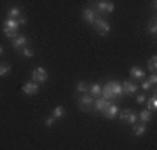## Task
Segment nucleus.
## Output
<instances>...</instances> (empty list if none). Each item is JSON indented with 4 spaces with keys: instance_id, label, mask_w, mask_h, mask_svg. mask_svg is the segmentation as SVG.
Returning <instances> with one entry per match:
<instances>
[{
    "instance_id": "nucleus-1",
    "label": "nucleus",
    "mask_w": 157,
    "mask_h": 150,
    "mask_svg": "<svg viewBox=\"0 0 157 150\" xmlns=\"http://www.w3.org/2000/svg\"><path fill=\"white\" fill-rule=\"evenodd\" d=\"M91 26L94 28V30H96L100 35H108V33H110V23H108L103 16H100V14L96 16L94 23H93Z\"/></svg>"
},
{
    "instance_id": "nucleus-2",
    "label": "nucleus",
    "mask_w": 157,
    "mask_h": 150,
    "mask_svg": "<svg viewBox=\"0 0 157 150\" xmlns=\"http://www.w3.org/2000/svg\"><path fill=\"white\" fill-rule=\"evenodd\" d=\"M91 6L94 7L98 12H101V14H112L115 11V6L112 2H108V0H98V2H93Z\"/></svg>"
},
{
    "instance_id": "nucleus-3",
    "label": "nucleus",
    "mask_w": 157,
    "mask_h": 150,
    "mask_svg": "<svg viewBox=\"0 0 157 150\" xmlns=\"http://www.w3.org/2000/svg\"><path fill=\"white\" fill-rule=\"evenodd\" d=\"M93 103H94V98L89 93H84V94H80V98H78V106H80V110H84V112L93 110Z\"/></svg>"
},
{
    "instance_id": "nucleus-4",
    "label": "nucleus",
    "mask_w": 157,
    "mask_h": 150,
    "mask_svg": "<svg viewBox=\"0 0 157 150\" xmlns=\"http://www.w3.org/2000/svg\"><path fill=\"white\" fill-rule=\"evenodd\" d=\"M47 79H49V73H47V70L42 68V67L35 68L33 72H32V80H35L37 84H44Z\"/></svg>"
},
{
    "instance_id": "nucleus-5",
    "label": "nucleus",
    "mask_w": 157,
    "mask_h": 150,
    "mask_svg": "<svg viewBox=\"0 0 157 150\" xmlns=\"http://www.w3.org/2000/svg\"><path fill=\"white\" fill-rule=\"evenodd\" d=\"M39 87H40V84H37L35 80H30V82L26 84H23V94H26V96H35V94H39Z\"/></svg>"
},
{
    "instance_id": "nucleus-6",
    "label": "nucleus",
    "mask_w": 157,
    "mask_h": 150,
    "mask_svg": "<svg viewBox=\"0 0 157 150\" xmlns=\"http://www.w3.org/2000/svg\"><path fill=\"white\" fill-rule=\"evenodd\" d=\"M96 16H98V11H96L93 6L86 7L84 12H82V17H84V21L87 23V25H93V23H94V19H96Z\"/></svg>"
},
{
    "instance_id": "nucleus-7",
    "label": "nucleus",
    "mask_w": 157,
    "mask_h": 150,
    "mask_svg": "<svg viewBox=\"0 0 157 150\" xmlns=\"http://www.w3.org/2000/svg\"><path fill=\"white\" fill-rule=\"evenodd\" d=\"M110 105V100H105V98H94V103H93V110L94 112H103L107 106Z\"/></svg>"
},
{
    "instance_id": "nucleus-8",
    "label": "nucleus",
    "mask_w": 157,
    "mask_h": 150,
    "mask_svg": "<svg viewBox=\"0 0 157 150\" xmlns=\"http://www.w3.org/2000/svg\"><path fill=\"white\" fill-rule=\"evenodd\" d=\"M138 84L135 82V80H126V82H122V89L126 94H136V91H138Z\"/></svg>"
},
{
    "instance_id": "nucleus-9",
    "label": "nucleus",
    "mask_w": 157,
    "mask_h": 150,
    "mask_svg": "<svg viewBox=\"0 0 157 150\" xmlns=\"http://www.w3.org/2000/svg\"><path fill=\"white\" fill-rule=\"evenodd\" d=\"M11 44H12V47H14V49H23V47L28 44V42H26V37H25L23 33H17L16 37L11 40Z\"/></svg>"
},
{
    "instance_id": "nucleus-10",
    "label": "nucleus",
    "mask_w": 157,
    "mask_h": 150,
    "mask_svg": "<svg viewBox=\"0 0 157 150\" xmlns=\"http://www.w3.org/2000/svg\"><path fill=\"white\" fill-rule=\"evenodd\" d=\"M117 113H119V106L115 105V103H110V105L103 110V115L107 117V119H115Z\"/></svg>"
},
{
    "instance_id": "nucleus-11",
    "label": "nucleus",
    "mask_w": 157,
    "mask_h": 150,
    "mask_svg": "<svg viewBox=\"0 0 157 150\" xmlns=\"http://www.w3.org/2000/svg\"><path fill=\"white\" fill-rule=\"evenodd\" d=\"M129 75H131L133 80H140V79H145V70H141L140 67H131Z\"/></svg>"
},
{
    "instance_id": "nucleus-12",
    "label": "nucleus",
    "mask_w": 157,
    "mask_h": 150,
    "mask_svg": "<svg viewBox=\"0 0 157 150\" xmlns=\"http://www.w3.org/2000/svg\"><path fill=\"white\" fill-rule=\"evenodd\" d=\"M110 86H112V93L115 98L124 94V89H122V82H119V80H110Z\"/></svg>"
},
{
    "instance_id": "nucleus-13",
    "label": "nucleus",
    "mask_w": 157,
    "mask_h": 150,
    "mask_svg": "<svg viewBox=\"0 0 157 150\" xmlns=\"http://www.w3.org/2000/svg\"><path fill=\"white\" fill-rule=\"evenodd\" d=\"M101 98H105V100H112V98H115L112 93V86H110V82H107L103 87H101Z\"/></svg>"
},
{
    "instance_id": "nucleus-14",
    "label": "nucleus",
    "mask_w": 157,
    "mask_h": 150,
    "mask_svg": "<svg viewBox=\"0 0 157 150\" xmlns=\"http://www.w3.org/2000/svg\"><path fill=\"white\" fill-rule=\"evenodd\" d=\"M138 119H140L143 124H148V122L152 121V112L148 110V108H145V110L138 112Z\"/></svg>"
},
{
    "instance_id": "nucleus-15",
    "label": "nucleus",
    "mask_w": 157,
    "mask_h": 150,
    "mask_svg": "<svg viewBox=\"0 0 157 150\" xmlns=\"http://www.w3.org/2000/svg\"><path fill=\"white\" fill-rule=\"evenodd\" d=\"M87 93H89L93 98H100L101 96V86L100 84H91L89 89H87Z\"/></svg>"
},
{
    "instance_id": "nucleus-16",
    "label": "nucleus",
    "mask_w": 157,
    "mask_h": 150,
    "mask_svg": "<svg viewBox=\"0 0 157 150\" xmlns=\"http://www.w3.org/2000/svg\"><path fill=\"white\" fill-rule=\"evenodd\" d=\"M4 28H6V30H17V28H19L17 19H14V17H7L6 21H4Z\"/></svg>"
},
{
    "instance_id": "nucleus-17",
    "label": "nucleus",
    "mask_w": 157,
    "mask_h": 150,
    "mask_svg": "<svg viewBox=\"0 0 157 150\" xmlns=\"http://www.w3.org/2000/svg\"><path fill=\"white\" fill-rule=\"evenodd\" d=\"M147 108H148V110L150 112H155L157 110V96L154 94V96H150V98H147Z\"/></svg>"
},
{
    "instance_id": "nucleus-18",
    "label": "nucleus",
    "mask_w": 157,
    "mask_h": 150,
    "mask_svg": "<svg viewBox=\"0 0 157 150\" xmlns=\"http://www.w3.org/2000/svg\"><path fill=\"white\" fill-rule=\"evenodd\" d=\"M133 133L136 134V136H143V134L147 133V126L145 124H140V126H138V124H133Z\"/></svg>"
},
{
    "instance_id": "nucleus-19",
    "label": "nucleus",
    "mask_w": 157,
    "mask_h": 150,
    "mask_svg": "<svg viewBox=\"0 0 157 150\" xmlns=\"http://www.w3.org/2000/svg\"><path fill=\"white\" fill-rule=\"evenodd\" d=\"M147 32H148V35H154V37L157 35V23H155V17L148 21V25H147Z\"/></svg>"
},
{
    "instance_id": "nucleus-20",
    "label": "nucleus",
    "mask_w": 157,
    "mask_h": 150,
    "mask_svg": "<svg viewBox=\"0 0 157 150\" xmlns=\"http://www.w3.org/2000/svg\"><path fill=\"white\" fill-rule=\"evenodd\" d=\"M124 122H128V124H135V122H138V112L129 110V112H128V115H126V121H124Z\"/></svg>"
},
{
    "instance_id": "nucleus-21",
    "label": "nucleus",
    "mask_w": 157,
    "mask_h": 150,
    "mask_svg": "<svg viewBox=\"0 0 157 150\" xmlns=\"http://www.w3.org/2000/svg\"><path fill=\"white\" fill-rule=\"evenodd\" d=\"M75 89H77V93H80V94H84V93H87V89H89V86H87V82H84V80H78L77 86H75Z\"/></svg>"
},
{
    "instance_id": "nucleus-22",
    "label": "nucleus",
    "mask_w": 157,
    "mask_h": 150,
    "mask_svg": "<svg viewBox=\"0 0 157 150\" xmlns=\"http://www.w3.org/2000/svg\"><path fill=\"white\" fill-rule=\"evenodd\" d=\"M157 68V56H150V60H148V63H147V70H150V72H155Z\"/></svg>"
},
{
    "instance_id": "nucleus-23",
    "label": "nucleus",
    "mask_w": 157,
    "mask_h": 150,
    "mask_svg": "<svg viewBox=\"0 0 157 150\" xmlns=\"http://www.w3.org/2000/svg\"><path fill=\"white\" fill-rule=\"evenodd\" d=\"M11 73V65L9 63H0V77H6Z\"/></svg>"
},
{
    "instance_id": "nucleus-24",
    "label": "nucleus",
    "mask_w": 157,
    "mask_h": 150,
    "mask_svg": "<svg viewBox=\"0 0 157 150\" xmlns=\"http://www.w3.org/2000/svg\"><path fill=\"white\" fill-rule=\"evenodd\" d=\"M19 16H21V9H19V7H11V9L7 11V17H14V19H16V17H19Z\"/></svg>"
},
{
    "instance_id": "nucleus-25",
    "label": "nucleus",
    "mask_w": 157,
    "mask_h": 150,
    "mask_svg": "<svg viewBox=\"0 0 157 150\" xmlns=\"http://www.w3.org/2000/svg\"><path fill=\"white\" fill-rule=\"evenodd\" d=\"M63 115H65V108H63V106H56V108L52 110V117H54V119H61Z\"/></svg>"
},
{
    "instance_id": "nucleus-26",
    "label": "nucleus",
    "mask_w": 157,
    "mask_h": 150,
    "mask_svg": "<svg viewBox=\"0 0 157 150\" xmlns=\"http://www.w3.org/2000/svg\"><path fill=\"white\" fill-rule=\"evenodd\" d=\"M21 56H23V58H33V51L25 45V47L21 49Z\"/></svg>"
},
{
    "instance_id": "nucleus-27",
    "label": "nucleus",
    "mask_w": 157,
    "mask_h": 150,
    "mask_svg": "<svg viewBox=\"0 0 157 150\" xmlns=\"http://www.w3.org/2000/svg\"><path fill=\"white\" fill-rule=\"evenodd\" d=\"M4 33H6L7 39H11V40H12L17 33H19V32H17V30H6V28H4Z\"/></svg>"
},
{
    "instance_id": "nucleus-28",
    "label": "nucleus",
    "mask_w": 157,
    "mask_h": 150,
    "mask_svg": "<svg viewBox=\"0 0 157 150\" xmlns=\"http://www.w3.org/2000/svg\"><path fill=\"white\" fill-rule=\"evenodd\" d=\"M140 86H141V89H143V91H148V89H152V86H154V84H150V82H148V80L145 79V80H143Z\"/></svg>"
},
{
    "instance_id": "nucleus-29",
    "label": "nucleus",
    "mask_w": 157,
    "mask_h": 150,
    "mask_svg": "<svg viewBox=\"0 0 157 150\" xmlns=\"http://www.w3.org/2000/svg\"><path fill=\"white\" fill-rule=\"evenodd\" d=\"M145 101H147V96L145 94H136V103H138V105H143Z\"/></svg>"
},
{
    "instance_id": "nucleus-30",
    "label": "nucleus",
    "mask_w": 157,
    "mask_h": 150,
    "mask_svg": "<svg viewBox=\"0 0 157 150\" xmlns=\"http://www.w3.org/2000/svg\"><path fill=\"white\" fill-rule=\"evenodd\" d=\"M150 84H155L157 82V75H155V72H150V75H148V79H147Z\"/></svg>"
},
{
    "instance_id": "nucleus-31",
    "label": "nucleus",
    "mask_w": 157,
    "mask_h": 150,
    "mask_svg": "<svg viewBox=\"0 0 157 150\" xmlns=\"http://www.w3.org/2000/svg\"><path fill=\"white\" fill-rule=\"evenodd\" d=\"M54 117H49V119H45V128H52V124H54Z\"/></svg>"
},
{
    "instance_id": "nucleus-32",
    "label": "nucleus",
    "mask_w": 157,
    "mask_h": 150,
    "mask_svg": "<svg viewBox=\"0 0 157 150\" xmlns=\"http://www.w3.org/2000/svg\"><path fill=\"white\" fill-rule=\"evenodd\" d=\"M16 19H17V25H19V26H23V25H25V23H26V19H25V17H23V16L16 17Z\"/></svg>"
},
{
    "instance_id": "nucleus-33",
    "label": "nucleus",
    "mask_w": 157,
    "mask_h": 150,
    "mask_svg": "<svg viewBox=\"0 0 157 150\" xmlns=\"http://www.w3.org/2000/svg\"><path fill=\"white\" fill-rule=\"evenodd\" d=\"M155 7H157V0H152L150 2V9L152 11H155Z\"/></svg>"
},
{
    "instance_id": "nucleus-34",
    "label": "nucleus",
    "mask_w": 157,
    "mask_h": 150,
    "mask_svg": "<svg viewBox=\"0 0 157 150\" xmlns=\"http://www.w3.org/2000/svg\"><path fill=\"white\" fill-rule=\"evenodd\" d=\"M2 52H4V47H2V45H0V54H2Z\"/></svg>"
}]
</instances>
